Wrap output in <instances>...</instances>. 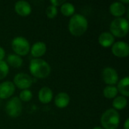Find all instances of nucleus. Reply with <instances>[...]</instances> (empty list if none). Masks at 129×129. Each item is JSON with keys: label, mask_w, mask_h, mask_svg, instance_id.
<instances>
[{"label": "nucleus", "mask_w": 129, "mask_h": 129, "mask_svg": "<svg viewBox=\"0 0 129 129\" xmlns=\"http://www.w3.org/2000/svg\"><path fill=\"white\" fill-rule=\"evenodd\" d=\"M88 29V20L85 16L77 14L73 15L69 23V30L72 35L80 36L83 35Z\"/></svg>", "instance_id": "1"}, {"label": "nucleus", "mask_w": 129, "mask_h": 129, "mask_svg": "<svg viewBox=\"0 0 129 129\" xmlns=\"http://www.w3.org/2000/svg\"><path fill=\"white\" fill-rule=\"evenodd\" d=\"M30 73L36 78L43 79L48 76L51 73V67L49 64L42 59H33L29 63Z\"/></svg>", "instance_id": "2"}, {"label": "nucleus", "mask_w": 129, "mask_h": 129, "mask_svg": "<svg viewBox=\"0 0 129 129\" xmlns=\"http://www.w3.org/2000/svg\"><path fill=\"white\" fill-rule=\"evenodd\" d=\"M101 124L105 129H116L120 122L119 114L115 109H109L101 116Z\"/></svg>", "instance_id": "3"}, {"label": "nucleus", "mask_w": 129, "mask_h": 129, "mask_svg": "<svg viewBox=\"0 0 129 129\" xmlns=\"http://www.w3.org/2000/svg\"><path fill=\"white\" fill-rule=\"evenodd\" d=\"M110 28L113 36L122 38L128 33V21L123 17L116 18L112 21Z\"/></svg>", "instance_id": "4"}, {"label": "nucleus", "mask_w": 129, "mask_h": 129, "mask_svg": "<svg viewBox=\"0 0 129 129\" xmlns=\"http://www.w3.org/2000/svg\"><path fill=\"white\" fill-rule=\"evenodd\" d=\"M11 46L14 51L19 56H24L29 51L30 46L29 42L22 36H17L12 40Z\"/></svg>", "instance_id": "5"}, {"label": "nucleus", "mask_w": 129, "mask_h": 129, "mask_svg": "<svg viewBox=\"0 0 129 129\" xmlns=\"http://www.w3.org/2000/svg\"><path fill=\"white\" fill-rule=\"evenodd\" d=\"M5 111L11 117H18L22 112V104L20 100L17 97H14L10 99L6 104Z\"/></svg>", "instance_id": "6"}, {"label": "nucleus", "mask_w": 129, "mask_h": 129, "mask_svg": "<svg viewBox=\"0 0 129 129\" xmlns=\"http://www.w3.org/2000/svg\"><path fill=\"white\" fill-rule=\"evenodd\" d=\"M14 84L17 88L20 89H27L29 88L33 83L32 78L26 73H18L14 78Z\"/></svg>", "instance_id": "7"}, {"label": "nucleus", "mask_w": 129, "mask_h": 129, "mask_svg": "<svg viewBox=\"0 0 129 129\" xmlns=\"http://www.w3.org/2000/svg\"><path fill=\"white\" fill-rule=\"evenodd\" d=\"M102 78L105 83L113 85H116L119 80V76L116 70L111 67H106L102 72Z\"/></svg>", "instance_id": "8"}, {"label": "nucleus", "mask_w": 129, "mask_h": 129, "mask_svg": "<svg viewBox=\"0 0 129 129\" xmlns=\"http://www.w3.org/2000/svg\"><path fill=\"white\" fill-rule=\"evenodd\" d=\"M113 54L119 57H125L129 54L128 45L125 42H117L112 47Z\"/></svg>", "instance_id": "9"}, {"label": "nucleus", "mask_w": 129, "mask_h": 129, "mask_svg": "<svg viewBox=\"0 0 129 129\" xmlns=\"http://www.w3.org/2000/svg\"><path fill=\"white\" fill-rule=\"evenodd\" d=\"M15 91L13 82L6 81L0 84V98L6 99L11 97Z\"/></svg>", "instance_id": "10"}, {"label": "nucleus", "mask_w": 129, "mask_h": 129, "mask_svg": "<svg viewBox=\"0 0 129 129\" xmlns=\"http://www.w3.org/2000/svg\"><path fill=\"white\" fill-rule=\"evenodd\" d=\"M14 8H15L16 12L19 15L23 16V17L29 15L31 13V11H32L30 5L26 1L17 2L16 4H15Z\"/></svg>", "instance_id": "11"}, {"label": "nucleus", "mask_w": 129, "mask_h": 129, "mask_svg": "<svg viewBox=\"0 0 129 129\" xmlns=\"http://www.w3.org/2000/svg\"><path fill=\"white\" fill-rule=\"evenodd\" d=\"M53 98V92L51 88L43 87L39 92V99L42 104H48Z\"/></svg>", "instance_id": "12"}, {"label": "nucleus", "mask_w": 129, "mask_h": 129, "mask_svg": "<svg viewBox=\"0 0 129 129\" xmlns=\"http://www.w3.org/2000/svg\"><path fill=\"white\" fill-rule=\"evenodd\" d=\"M46 52V45L42 42H37L31 48V54L35 57H39Z\"/></svg>", "instance_id": "13"}, {"label": "nucleus", "mask_w": 129, "mask_h": 129, "mask_svg": "<svg viewBox=\"0 0 129 129\" xmlns=\"http://www.w3.org/2000/svg\"><path fill=\"white\" fill-rule=\"evenodd\" d=\"M114 36L110 33H103L100 35L98 38V42L100 45L103 47H110L114 43Z\"/></svg>", "instance_id": "14"}, {"label": "nucleus", "mask_w": 129, "mask_h": 129, "mask_svg": "<svg viewBox=\"0 0 129 129\" xmlns=\"http://www.w3.org/2000/svg\"><path fill=\"white\" fill-rule=\"evenodd\" d=\"M70 101V96L67 93L60 92L55 97L54 104L59 108H64L68 106Z\"/></svg>", "instance_id": "15"}, {"label": "nucleus", "mask_w": 129, "mask_h": 129, "mask_svg": "<svg viewBox=\"0 0 129 129\" xmlns=\"http://www.w3.org/2000/svg\"><path fill=\"white\" fill-rule=\"evenodd\" d=\"M110 11L113 16L120 17L125 14V7L120 2H116L110 6Z\"/></svg>", "instance_id": "16"}, {"label": "nucleus", "mask_w": 129, "mask_h": 129, "mask_svg": "<svg viewBox=\"0 0 129 129\" xmlns=\"http://www.w3.org/2000/svg\"><path fill=\"white\" fill-rule=\"evenodd\" d=\"M118 91L125 97L129 96V77L126 76L122 79L118 84Z\"/></svg>", "instance_id": "17"}, {"label": "nucleus", "mask_w": 129, "mask_h": 129, "mask_svg": "<svg viewBox=\"0 0 129 129\" xmlns=\"http://www.w3.org/2000/svg\"><path fill=\"white\" fill-rule=\"evenodd\" d=\"M7 62L8 63V64L10 66H11L13 67L18 68V67L22 66V64H23V59L20 57V56H19L17 54H11L7 57Z\"/></svg>", "instance_id": "18"}, {"label": "nucleus", "mask_w": 129, "mask_h": 129, "mask_svg": "<svg viewBox=\"0 0 129 129\" xmlns=\"http://www.w3.org/2000/svg\"><path fill=\"white\" fill-rule=\"evenodd\" d=\"M127 104H128V101H127V99L125 97L119 96V97H116L114 99V101L113 102V107L115 109L120 110L124 109L127 106Z\"/></svg>", "instance_id": "19"}, {"label": "nucleus", "mask_w": 129, "mask_h": 129, "mask_svg": "<svg viewBox=\"0 0 129 129\" xmlns=\"http://www.w3.org/2000/svg\"><path fill=\"white\" fill-rule=\"evenodd\" d=\"M118 94V89L114 85H108L104 89V95L108 99L114 98Z\"/></svg>", "instance_id": "20"}, {"label": "nucleus", "mask_w": 129, "mask_h": 129, "mask_svg": "<svg viewBox=\"0 0 129 129\" xmlns=\"http://www.w3.org/2000/svg\"><path fill=\"white\" fill-rule=\"evenodd\" d=\"M61 13L65 16H70L73 15L75 12V8L73 4L69 2H64L60 8Z\"/></svg>", "instance_id": "21"}, {"label": "nucleus", "mask_w": 129, "mask_h": 129, "mask_svg": "<svg viewBox=\"0 0 129 129\" xmlns=\"http://www.w3.org/2000/svg\"><path fill=\"white\" fill-rule=\"evenodd\" d=\"M8 71H9V68L8 63L4 60H1L0 61V80L6 77V76L8 73Z\"/></svg>", "instance_id": "22"}, {"label": "nucleus", "mask_w": 129, "mask_h": 129, "mask_svg": "<svg viewBox=\"0 0 129 129\" xmlns=\"http://www.w3.org/2000/svg\"><path fill=\"white\" fill-rule=\"evenodd\" d=\"M32 97H33V94H32V92L28 90V89H25V90H23L20 93V100L23 101H29L31 99H32Z\"/></svg>", "instance_id": "23"}, {"label": "nucleus", "mask_w": 129, "mask_h": 129, "mask_svg": "<svg viewBox=\"0 0 129 129\" xmlns=\"http://www.w3.org/2000/svg\"><path fill=\"white\" fill-rule=\"evenodd\" d=\"M46 14L48 17L52 19L55 17V16L57 14V7H54L53 5H50L46 8Z\"/></svg>", "instance_id": "24"}, {"label": "nucleus", "mask_w": 129, "mask_h": 129, "mask_svg": "<svg viewBox=\"0 0 129 129\" xmlns=\"http://www.w3.org/2000/svg\"><path fill=\"white\" fill-rule=\"evenodd\" d=\"M50 2L52 4L53 6L56 7V6H59V5H63L65 2V1L64 0H51V1H50Z\"/></svg>", "instance_id": "25"}, {"label": "nucleus", "mask_w": 129, "mask_h": 129, "mask_svg": "<svg viewBox=\"0 0 129 129\" xmlns=\"http://www.w3.org/2000/svg\"><path fill=\"white\" fill-rule=\"evenodd\" d=\"M5 50L3 49V48L0 47V61L2 60L5 57Z\"/></svg>", "instance_id": "26"}, {"label": "nucleus", "mask_w": 129, "mask_h": 129, "mask_svg": "<svg viewBox=\"0 0 129 129\" xmlns=\"http://www.w3.org/2000/svg\"><path fill=\"white\" fill-rule=\"evenodd\" d=\"M124 126H125V129H129V119H127L125 120Z\"/></svg>", "instance_id": "27"}, {"label": "nucleus", "mask_w": 129, "mask_h": 129, "mask_svg": "<svg viewBox=\"0 0 129 129\" xmlns=\"http://www.w3.org/2000/svg\"><path fill=\"white\" fill-rule=\"evenodd\" d=\"M120 2H121V3H122V4H123V3H128L129 0H122Z\"/></svg>", "instance_id": "28"}, {"label": "nucleus", "mask_w": 129, "mask_h": 129, "mask_svg": "<svg viewBox=\"0 0 129 129\" xmlns=\"http://www.w3.org/2000/svg\"><path fill=\"white\" fill-rule=\"evenodd\" d=\"M93 129H104V128H101V127H95V128H94Z\"/></svg>", "instance_id": "29"}]
</instances>
